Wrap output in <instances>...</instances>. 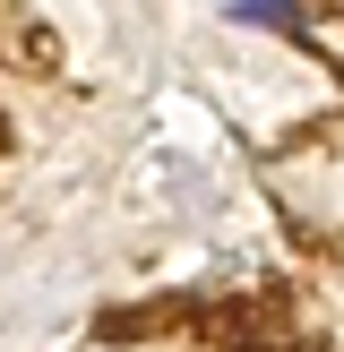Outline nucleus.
Returning <instances> with one entry per match:
<instances>
[{"label": "nucleus", "mask_w": 344, "mask_h": 352, "mask_svg": "<svg viewBox=\"0 0 344 352\" xmlns=\"http://www.w3.org/2000/svg\"><path fill=\"white\" fill-rule=\"evenodd\" d=\"M0 146H9V129H0Z\"/></svg>", "instance_id": "obj_2"}, {"label": "nucleus", "mask_w": 344, "mask_h": 352, "mask_svg": "<svg viewBox=\"0 0 344 352\" xmlns=\"http://www.w3.org/2000/svg\"><path fill=\"white\" fill-rule=\"evenodd\" d=\"M224 17H233V26H267V34H301V26H310V17L275 9V0H233V9H224Z\"/></svg>", "instance_id": "obj_1"}]
</instances>
